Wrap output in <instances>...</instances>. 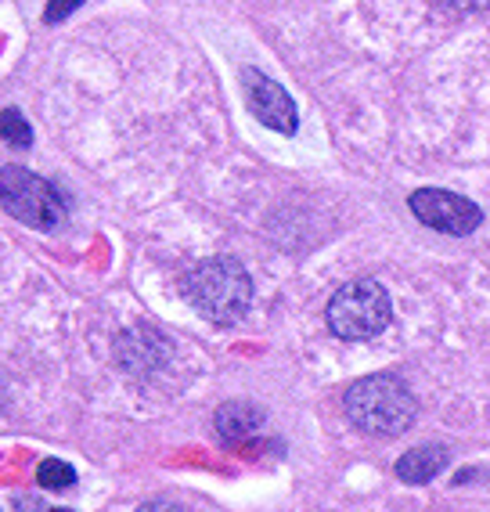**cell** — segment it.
I'll return each mask as SVG.
<instances>
[{
  "mask_svg": "<svg viewBox=\"0 0 490 512\" xmlns=\"http://www.w3.org/2000/svg\"><path fill=\"white\" fill-rule=\"evenodd\" d=\"M184 296L213 325H235L253 307V278L235 256H213L184 275Z\"/></svg>",
  "mask_w": 490,
  "mask_h": 512,
  "instance_id": "6da1fadb",
  "label": "cell"
},
{
  "mask_svg": "<svg viewBox=\"0 0 490 512\" xmlns=\"http://www.w3.org/2000/svg\"><path fill=\"white\" fill-rule=\"evenodd\" d=\"M343 408L361 433L400 437L418 419V401L397 375H364L343 397Z\"/></svg>",
  "mask_w": 490,
  "mask_h": 512,
  "instance_id": "7a4b0ae2",
  "label": "cell"
},
{
  "mask_svg": "<svg viewBox=\"0 0 490 512\" xmlns=\"http://www.w3.org/2000/svg\"><path fill=\"white\" fill-rule=\"evenodd\" d=\"M328 329L332 336L346 339V343H364L386 332L393 318L390 293L382 289L375 278H354L346 282L332 300H328Z\"/></svg>",
  "mask_w": 490,
  "mask_h": 512,
  "instance_id": "3957f363",
  "label": "cell"
},
{
  "mask_svg": "<svg viewBox=\"0 0 490 512\" xmlns=\"http://www.w3.org/2000/svg\"><path fill=\"white\" fill-rule=\"evenodd\" d=\"M0 206L37 231H55L65 220V199L58 195V188L26 166L0 170Z\"/></svg>",
  "mask_w": 490,
  "mask_h": 512,
  "instance_id": "277c9868",
  "label": "cell"
},
{
  "mask_svg": "<svg viewBox=\"0 0 490 512\" xmlns=\"http://www.w3.org/2000/svg\"><path fill=\"white\" fill-rule=\"evenodd\" d=\"M411 213H415L426 228L444 231V235L465 238L483 224V210L465 195L444 192V188H418L411 195Z\"/></svg>",
  "mask_w": 490,
  "mask_h": 512,
  "instance_id": "5b68a950",
  "label": "cell"
},
{
  "mask_svg": "<svg viewBox=\"0 0 490 512\" xmlns=\"http://www.w3.org/2000/svg\"><path fill=\"white\" fill-rule=\"evenodd\" d=\"M242 87H245V105L264 127L278 130V134H296L300 127V112L296 101L289 98L282 83H274L271 76H264L260 69H242Z\"/></svg>",
  "mask_w": 490,
  "mask_h": 512,
  "instance_id": "8992f818",
  "label": "cell"
},
{
  "mask_svg": "<svg viewBox=\"0 0 490 512\" xmlns=\"http://www.w3.org/2000/svg\"><path fill=\"white\" fill-rule=\"evenodd\" d=\"M170 354L173 343L159 329H152V325H134V329H127L116 339V365L123 372L137 375V379L159 372L170 361Z\"/></svg>",
  "mask_w": 490,
  "mask_h": 512,
  "instance_id": "52a82bcc",
  "label": "cell"
},
{
  "mask_svg": "<svg viewBox=\"0 0 490 512\" xmlns=\"http://www.w3.org/2000/svg\"><path fill=\"white\" fill-rule=\"evenodd\" d=\"M264 408L253 401H227L217 408V415H213V426H217V433L224 440H245L253 437L260 426H264Z\"/></svg>",
  "mask_w": 490,
  "mask_h": 512,
  "instance_id": "ba28073f",
  "label": "cell"
},
{
  "mask_svg": "<svg viewBox=\"0 0 490 512\" xmlns=\"http://www.w3.org/2000/svg\"><path fill=\"white\" fill-rule=\"evenodd\" d=\"M447 462H451V451L444 444H422L400 458L397 476L404 484H429L433 476H440V469H447Z\"/></svg>",
  "mask_w": 490,
  "mask_h": 512,
  "instance_id": "9c48e42d",
  "label": "cell"
},
{
  "mask_svg": "<svg viewBox=\"0 0 490 512\" xmlns=\"http://www.w3.org/2000/svg\"><path fill=\"white\" fill-rule=\"evenodd\" d=\"M37 484L44 491H65V487L76 484V469L69 462H58V458H47L37 466Z\"/></svg>",
  "mask_w": 490,
  "mask_h": 512,
  "instance_id": "30bf717a",
  "label": "cell"
},
{
  "mask_svg": "<svg viewBox=\"0 0 490 512\" xmlns=\"http://www.w3.org/2000/svg\"><path fill=\"white\" fill-rule=\"evenodd\" d=\"M0 138L8 141L11 148H29L33 145V127H29L19 109H4L0 112Z\"/></svg>",
  "mask_w": 490,
  "mask_h": 512,
  "instance_id": "8fae6325",
  "label": "cell"
},
{
  "mask_svg": "<svg viewBox=\"0 0 490 512\" xmlns=\"http://www.w3.org/2000/svg\"><path fill=\"white\" fill-rule=\"evenodd\" d=\"M76 8H83V0H47L44 22H47V26H58V22L69 19Z\"/></svg>",
  "mask_w": 490,
  "mask_h": 512,
  "instance_id": "7c38bea8",
  "label": "cell"
},
{
  "mask_svg": "<svg viewBox=\"0 0 490 512\" xmlns=\"http://www.w3.org/2000/svg\"><path fill=\"white\" fill-rule=\"evenodd\" d=\"M436 8L454 11V15H480L490 8V0H433Z\"/></svg>",
  "mask_w": 490,
  "mask_h": 512,
  "instance_id": "4fadbf2b",
  "label": "cell"
},
{
  "mask_svg": "<svg viewBox=\"0 0 490 512\" xmlns=\"http://www.w3.org/2000/svg\"><path fill=\"white\" fill-rule=\"evenodd\" d=\"M137 512H184L177 502H166V498H152V502H145Z\"/></svg>",
  "mask_w": 490,
  "mask_h": 512,
  "instance_id": "5bb4252c",
  "label": "cell"
},
{
  "mask_svg": "<svg viewBox=\"0 0 490 512\" xmlns=\"http://www.w3.org/2000/svg\"><path fill=\"white\" fill-rule=\"evenodd\" d=\"M51 512H69V509H51Z\"/></svg>",
  "mask_w": 490,
  "mask_h": 512,
  "instance_id": "9a60e30c",
  "label": "cell"
}]
</instances>
